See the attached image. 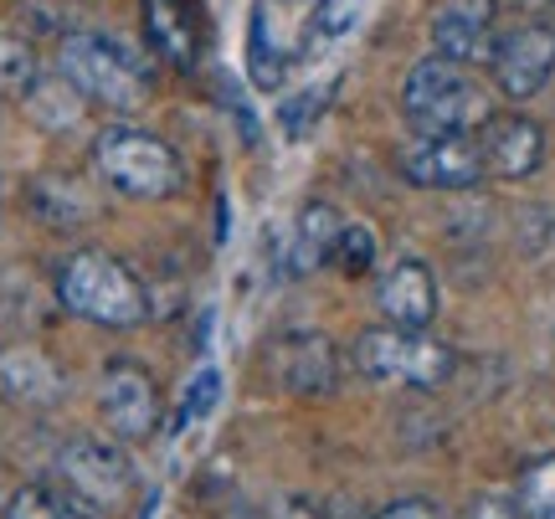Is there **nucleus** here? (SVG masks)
<instances>
[{
    "mask_svg": "<svg viewBox=\"0 0 555 519\" xmlns=\"http://www.w3.org/2000/svg\"><path fill=\"white\" fill-rule=\"evenodd\" d=\"M401 114L416 134H478L494 119V93L453 57H422L401 82Z\"/></svg>",
    "mask_w": 555,
    "mask_h": 519,
    "instance_id": "f257e3e1",
    "label": "nucleus"
},
{
    "mask_svg": "<svg viewBox=\"0 0 555 519\" xmlns=\"http://www.w3.org/2000/svg\"><path fill=\"white\" fill-rule=\"evenodd\" d=\"M57 299L67 314H78L103 329H139L150 320V288L103 247H78L57 268Z\"/></svg>",
    "mask_w": 555,
    "mask_h": 519,
    "instance_id": "f03ea898",
    "label": "nucleus"
},
{
    "mask_svg": "<svg viewBox=\"0 0 555 519\" xmlns=\"http://www.w3.org/2000/svg\"><path fill=\"white\" fill-rule=\"evenodd\" d=\"M57 73L88 103H103L114 114H139L150 103L144 67H134V57L124 52L119 41L99 37V31H67L57 41Z\"/></svg>",
    "mask_w": 555,
    "mask_h": 519,
    "instance_id": "7ed1b4c3",
    "label": "nucleus"
},
{
    "mask_svg": "<svg viewBox=\"0 0 555 519\" xmlns=\"http://www.w3.org/2000/svg\"><path fill=\"white\" fill-rule=\"evenodd\" d=\"M93 165L114 191L139 200H165L185 185V165L176 150L144 129H129V124H114L93 140Z\"/></svg>",
    "mask_w": 555,
    "mask_h": 519,
    "instance_id": "20e7f679",
    "label": "nucleus"
},
{
    "mask_svg": "<svg viewBox=\"0 0 555 519\" xmlns=\"http://www.w3.org/2000/svg\"><path fill=\"white\" fill-rule=\"evenodd\" d=\"M360 376L371 380H397V386H416V391H433L457 371V355L448 345L427 340V329H397V324H380V329H360V340L350 345Z\"/></svg>",
    "mask_w": 555,
    "mask_h": 519,
    "instance_id": "39448f33",
    "label": "nucleus"
},
{
    "mask_svg": "<svg viewBox=\"0 0 555 519\" xmlns=\"http://www.w3.org/2000/svg\"><path fill=\"white\" fill-rule=\"evenodd\" d=\"M57 479L67 483V494L99 509H119L134 494V463L119 442L108 438H78L57 453Z\"/></svg>",
    "mask_w": 555,
    "mask_h": 519,
    "instance_id": "423d86ee",
    "label": "nucleus"
},
{
    "mask_svg": "<svg viewBox=\"0 0 555 519\" xmlns=\"http://www.w3.org/2000/svg\"><path fill=\"white\" fill-rule=\"evenodd\" d=\"M489 73H494L504 99H515V103L535 99L540 88L555 78V26L540 16L509 26V31L494 41Z\"/></svg>",
    "mask_w": 555,
    "mask_h": 519,
    "instance_id": "0eeeda50",
    "label": "nucleus"
},
{
    "mask_svg": "<svg viewBox=\"0 0 555 519\" xmlns=\"http://www.w3.org/2000/svg\"><path fill=\"white\" fill-rule=\"evenodd\" d=\"M397 165L412 185H427V191H468L489 176L474 134H416L397 155Z\"/></svg>",
    "mask_w": 555,
    "mask_h": 519,
    "instance_id": "6e6552de",
    "label": "nucleus"
},
{
    "mask_svg": "<svg viewBox=\"0 0 555 519\" xmlns=\"http://www.w3.org/2000/svg\"><path fill=\"white\" fill-rule=\"evenodd\" d=\"M99 412L119 442H144L159 421L155 376L144 365H134V360H108L99 380Z\"/></svg>",
    "mask_w": 555,
    "mask_h": 519,
    "instance_id": "1a4fd4ad",
    "label": "nucleus"
},
{
    "mask_svg": "<svg viewBox=\"0 0 555 519\" xmlns=\"http://www.w3.org/2000/svg\"><path fill=\"white\" fill-rule=\"evenodd\" d=\"M499 0H442V11L433 16V47L437 57H453L463 67L494 57L499 41Z\"/></svg>",
    "mask_w": 555,
    "mask_h": 519,
    "instance_id": "9d476101",
    "label": "nucleus"
},
{
    "mask_svg": "<svg viewBox=\"0 0 555 519\" xmlns=\"http://www.w3.org/2000/svg\"><path fill=\"white\" fill-rule=\"evenodd\" d=\"M478 150H483V170L499 180H525L545 165V129L525 114H494L478 129Z\"/></svg>",
    "mask_w": 555,
    "mask_h": 519,
    "instance_id": "9b49d317",
    "label": "nucleus"
},
{
    "mask_svg": "<svg viewBox=\"0 0 555 519\" xmlns=\"http://www.w3.org/2000/svg\"><path fill=\"white\" fill-rule=\"evenodd\" d=\"M273 376L294 397H330L339 386V355L324 335H283L273 345Z\"/></svg>",
    "mask_w": 555,
    "mask_h": 519,
    "instance_id": "f8f14e48",
    "label": "nucleus"
},
{
    "mask_svg": "<svg viewBox=\"0 0 555 519\" xmlns=\"http://www.w3.org/2000/svg\"><path fill=\"white\" fill-rule=\"evenodd\" d=\"M144 16V41L155 47V57L176 73H196L201 62V26L196 11L185 0H139Z\"/></svg>",
    "mask_w": 555,
    "mask_h": 519,
    "instance_id": "ddd939ff",
    "label": "nucleus"
},
{
    "mask_svg": "<svg viewBox=\"0 0 555 519\" xmlns=\"http://www.w3.org/2000/svg\"><path fill=\"white\" fill-rule=\"evenodd\" d=\"M376 303L386 324H397V329H427L437 320V278L427 262L416 258H401L376 288Z\"/></svg>",
    "mask_w": 555,
    "mask_h": 519,
    "instance_id": "4468645a",
    "label": "nucleus"
},
{
    "mask_svg": "<svg viewBox=\"0 0 555 519\" xmlns=\"http://www.w3.org/2000/svg\"><path fill=\"white\" fill-rule=\"evenodd\" d=\"M67 380L41 350H26V345H11L0 350V397L16 401V406H57Z\"/></svg>",
    "mask_w": 555,
    "mask_h": 519,
    "instance_id": "2eb2a0df",
    "label": "nucleus"
},
{
    "mask_svg": "<svg viewBox=\"0 0 555 519\" xmlns=\"http://www.w3.org/2000/svg\"><path fill=\"white\" fill-rule=\"evenodd\" d=\"M339 232H345V217L335 206L330 200H309L294 226V273H314L324 262H335Z\"/></svg>",
    "mask_w": 555,
    "mask_h": 519,
    "instance_id": "dca6fc26",
    "label": "nucleus"
},
{
    "mask_svg": "<svg viewBox=\"0 0 555 519\" xmlns=\"http://www.w3.org/2000/svg\"><path fill=\"white\" fill-rule=\"evenodd\" d=\"M26 200H31V206H37V217L52 221V226H78V221L99 217V206L88 200V191H82L78 180H67V176H41Z\"/></svg>",
    "mask_w": 555,
    "mask_h": 519,
    "instance_id": "f3484780",
    "label": "nucleus"
},
{
    "mask_svg": "<svg viewBox=\"0 0 555 519\" xmlns=\"http://www.w3.org/2000/svg\"><path fill=\"white\" fill-rule=\"evenodd\" d=\"M82 103L88 99L57 73V78H37V88L26 93V114H31L41 129H73V124L82 119Z\"/></svg>",
    "mask_w": 555,
    "mask_h": 519,
    "instance_id": "a211bd4d",
    "label": "nucleus"
},
{
    "mask_svg": "<svg viewBox=\"0 0 555 519\" xmlns=\"http://www.w3.org/2000/svg\"><path fill=\"white\" fill-rule=\"evenodd\" d=\"M0 519H88V509L73 494H57L47 483H26V489H16L5 499V515Z\"/></svg>",
    "mask_w": 555,
    "mask_h": 519,
    "instance_id": "6ab92c4d",
    "label": "nucleus"
},
{
    "mask_svg": "<svg viewBox=\"0 0 555 519\" xmlns=\"http://www.w3.org/2000/svg\"><path fill=\"white\" fill-rule=\"evenodd\" d=\"M247 62H253V82H258V88H268V93H273L278 82H283L288 52H283V47H273V26H268V0H258V5H253V52H247Z\"/></svg>",
    "mask_w": 555,
    "mask_h": 519,
    "instance_id": "aec40b11",
    "label": "nucleus"
},
{
    "mask_svg": "<svg viewBox=\"0 0 555 519\" xmlns=\"http://www.w3.org/2000/svg\"><path fill=\"white\" fill-rule=\"evenodd\" d=\"M37 78V52L21 37H0V99H26Z\"/></svg>",
    "mask_w": 555,
    "mask_h": 519,
    "instance_id": "412c9836",
    "label": "nucleus"
},
{
    "mask_svg": "<svg viewBox=\"0 0 555 519\" xmlns=\"http://www.w3.org/2000/svg\"><path fill=\"white\" fill-rule=\"evenodd\" d=\"M515 499H519V515L525 519H555V453L525 468Z\"/></svg>",
    "mask_w": 555,
    "mask_h": 519,
    "instance_id": "4be33fe9",
    "label": "nucleus"
},
{
    "mask_svg": "<svg viewBox=\"0 0 555 519\" xmlns=\"http://www.w3.org/2000/svg\"><path fill=\"white\" fill-rule=\"evenodd\" d=\"M335 268L345 273V278H365V273L376 268V232H371V226H350V221H345L339 247H335Z\"/></svg>",
    "mask_w": 555,
    "mask_h": 519,
    "instance_id": "5701e85b",
    "label": "nucleus"
},
{
    "mask_svg": "<svg viewBox=\"0 0 555 519\" xmlns=\"http://www.w3.org/2000/svg\"><path fill=\"white\" fill-rule=\"evenodd\" d=\"M221 397V376L211 371V365H201L196 376H191V386H185V401H180V421H201L211 406H217Z\"/></svg>",
    "mask_w": 555,
    "mask_h": 519,
    "instance_id": "b1692460",
    "label": "nucleus"
},
{
    "mask_svg": "<svg viewBox=\"0 0 555 519\" xmlns=\"http://www.w3.org/2000/svg\"><path fill=\"white\" fill-rule=\"evenodd\" d=\"M376 519H442V509L433 499H397V504H386Z\"/></svg>",
    "mask_w": 555,
    "mask_h": 519,
    "instance_id": "393cba45",
    "label": "nucleus"
},
{
    "mask_svg": "<svg viewBox=\"0 0 555 519\" xmlns=\"http://www.w3.org/2000/svg\"><path fill=\"white\" fill-rule=\"evenodd\" d=\"M474 519H519V499H499V494H489V499L474 504Z\"/></svg>",
    "mask_w": 555,
    "mask_h": 519,
    "instance_id": "a878e982",
    "label": "nucleus"
},
{
    "mask_svg": "<svg viewBox=\"0 0 555 519\" xmlns=\"http://www.w3.org/2000/svg\"><path fill=\"white\" fill-rule=\"evenodd\" d=\"M519 11H535V5H545V0H515Z\"/></svg>",
    "mask_w": 555,
    "mask_h": 519,
    "instance_id": "bb28decb",
    "label": "nucleus"
}]
</instances>
